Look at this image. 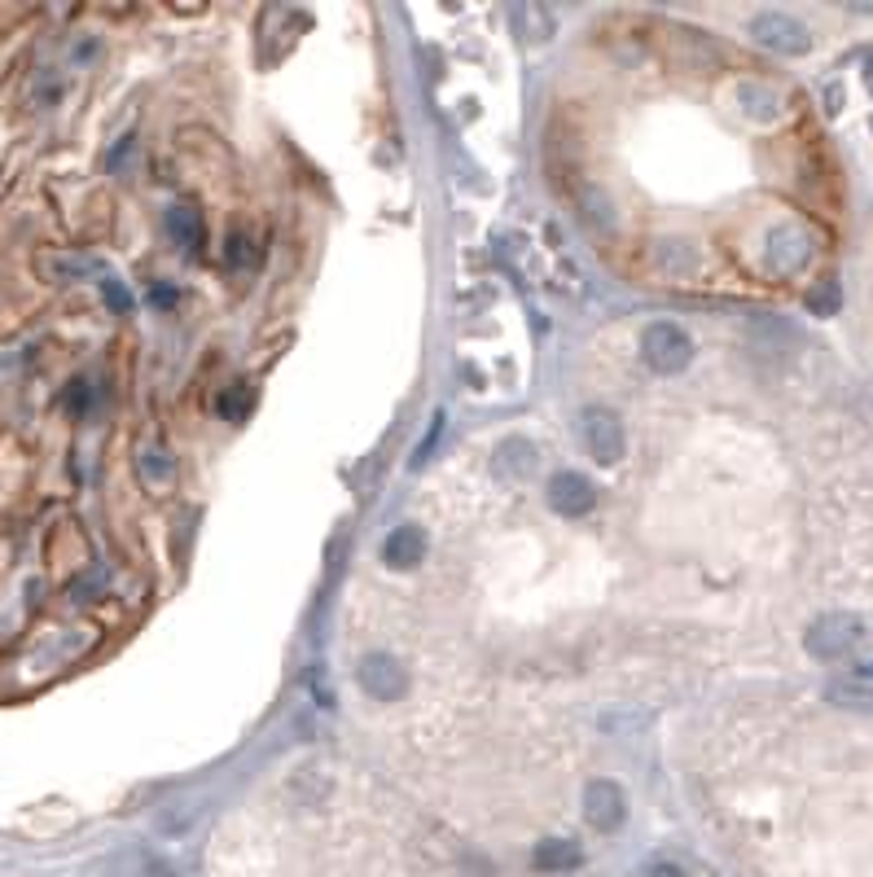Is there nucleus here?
<instances>
[{
    "instance_id": "nucleus-1",
    "label": "nucleus",
    "mask_w": 873,
    "mask_h": 877,
    "mask_svg": "<svg viewBox=\"0 0 873 877\" xmlns=\"http://www.w3.org/2000/svg\"><path fill=\"white\" fill-rule=\"evenodd\" d=\"M860 637H864V624H860L856 615H842V611H834V615H821V619L807 628L803 645H807V654H812V659H821V663H834V659H847V654L860 645Z\"/></svg>"
},
{
    "instance_id": "nucleus-2",
    "label": "nucleus",
    "mask_w": 873,
    "mask_h": 877,
    "mask_svg": "<svg viewBox=\"0 0 873 877\" xmlns=\"http://www.w3.org/2000/svg\"><path fill=\"white\" fill-rule=\"evenodd\" d=\"M641 356H646V365L654 374H681L694 360V339L672 321H654L641 334Z\"/></svg>"
},
{
    "instance_id": "nucleus-3",
    "label": "nucleus",
    "mask_w": 873,
    "mask_h": 877,
    "mask_svg": "<svg viewBox=\"0 0 873 877\" xmlns=\"http://www.w3.org/2000/svg\"><path fill=\"white\" fill-rule=\"evenodd\" d=\"M751 36H755V45H764L768 54H781V58H803L812 49V32L790 14H759L751 23Z\"/></svg>"
},
{
    "instance_id": "nucleus-4",
    "label": "nucleus",
    "mask_w": 873,
    "mask_h": 877,
    "mask_svg": "<svg viewBox=\"0 0 873 877\" xmlns=\"http://www.w3.org/2000/svg\"><path fill=\"white\" fill-rule=\"evenodd\" d=\"M544 496H548V509H553L557 518H585V513L598 509V487H593L585 474H575V470L553 474Z\"/></svg>"
},
{
    "instance_id": "nucleus-5",
    "label": "nucleus",
    "mask_w": 873,
    "mask_h": 877,
    "mask_svg": "<svg viewBox=\"0 0 873 877\" xmlns=\"http://www.w3.org/2000/svg\"><path fill=\"white\" fill-rule=\"evenodd\" d=\"M585 443H589L593 461H602V465L624 461V452H628L624 422H620L615 413H606V408H589V413H585Z\"/></svg>"
},
{
    "instance_id": "nucleus-6",
    "label": "nucleus",
    "mask_w": 873,
    "mask_h": 877,
    "mask_svg": "<svg viewBox=\"0 0 873 877\" xmlns=\"http://www.w3.org/2000/svg\"><path fill=\"white\" fill-rule=\"evenodd\" d=\"M356 680L369 698L378 702H391V698H404L409 694V672L391 659V654H365L361 667H356Z\"/></svg>"
},
{
    "instance_id": "nucleus-7",
    "label": "nucleus",
    "mask_w": 873,
    "mask_h": 877,
    "mask_svg": "<svg viewBox=\"0 0 873 877\" xmlns=\"http://www.w3.org/2000/svg\"><path fill=\"white\" fill-rule=\"evenodd\" d=\"M585 820L593 829H602V833L624 829V820H628V794L615 781H606V777L589 781V790H585Z\"/></svg>"
},
{
    "instance_id": "nucleus-8",
    "label": "nucleus",
    "mask_w": 873,
    "mask_h": 877,
    "mask_svg": "<svg viewBox=\"0 0 873 877\" xmlns=\"http://www.w3.org/2000/svg\"><path fill=\"white\" fill-rule=\"evenodd\" d=\"M764 259H768V268H772V272H781V276L799 272V268L812 259V233H807V228H799V224H781V228H772Z\"/></svg>"
},
{
    "instance_id": "nucleus-9",
    "label": "nucleus",
    "mask_w": 873,
    "mask_h": 877,
    "mask_svg": "<svg viewBox=\"0 0 873 877\" xmlns=\"http://www.w3.org/2000/svg\"><path fill=\"white\" fill-rule=\"evenodd\" d=\"M382 557H387V566H396V570H413V566L426 557V531H422L417 522L396 526V531L387 535V544H382Z\"/></svg>"
},
{
    "instance_id": "nucleus-10",
    "label": "nucleus",
    "mask_w": 873,
    "mask_h": 877,
    "mask_svg": "<svg viewBox=\"0 0 873 877\" xmlns=\"http://www.w3.org/2000/svg\"><path fill=\"white\" fill-rule=\"evenodd\" d=\"M167 237H172L176 246H185L189 254H198V250H202V241H207L202 211H198L193 202H176V206L167 211Z\"/></svg>"
},
{
    "instance_id": "nucleus-11",
    "label": "nucleus",
    "mask_w": 873,
    "mask_h": 877,
    "mask_svg": "<svg viewBox=\"0 0 873 877\" xmlns=\"http://www.w3.org/2000/svg\"><path fill=\"white\" fill-rule=\"evenodd\" d=\"M579 860H585V851H579V842H570V838H540L531 851V864L540 873H570Z\"/></svg>"
},
{
    "instance_id": "nucleus-12",
    "label": "nucleus",
    "mask_w": 873,
    "mask_h": 877,
    "mask_svg": "<svg viewBox=\"0 0 873 877\" xmlns=\"http://www.w3.org/2000/svg\"><path fill=\"white\" fill-rule=\"evenodd\" d=\"M672 58L689 62V67H707V58H716V45L707 36H698L694 27H672Z\"/></svg>"
},
{
    "instance_id": "nucleus-13",
    "label": "nucleus",
    "mask_w": 873,
    "mask_h": 877,
    "mask_svg": "<svg viewBox=\"0 0 873 877\" xmlns=\"http://www.w3.org/2000/svg\"><path fill=\"white\" fill-rule=\"evenodd\" d=\"M825 698H829L834 707L873 715V685H869V680H829V685H825Z\"/></svg>"
},
{
    "instance_id": "nucleus-14",
    "label": "nucleus",
    "mask_w": 873,
    "mask_h": 877,
    "mask_svg": "<svg viewBox=\"0 0 873 877\" xmlns=\"http://www.w3.org/2000/svg\"><path fill=\"white\" fill-rule=\"evenodd\" d=\"M496 470L505 478H527L535 470V448L527 439H505L500 452H496Z\"/></svg>"
},
{
    "instance_id": "nucleus-15",
    "label": "nucleus",
    "mask_w": 873,
    "mask_h": 877,
    "mask_svg": "<svg viewBox=\"0 0 873 877\" xmlns=\"http://www.w3.org/2000/svg\"><path fill=\"white\" fill-rule=\"evenodd\" d=\"M738 102H742V110H746L751 119H759V123H772V119L781 115V102H777V93H772L768 84H742V88H738Z\"/></svg>"
},
{
    "instance_id": "nucleus-16",
    "label": "nucleus",
    "mask_w": 873,
    "mask_h": 877,
    "mask_svg": "<svg viewBox=\"0 0 873 877\" xmlns=\"http://www.w3.org/2000/svg\"><path fill=\"white\" fill-rule=\"evenodd\" d=\"M807 312H816V317H834V312H842V285H838L834 276H825L821 285L807 289Z\"/></svg>"
},
{
    "instance_id": "nucleus-17",
    "label": "nucleus",
    "mask_w": 873,
    "mask_h": 877,
    "mask_svg": "<svg viewBox=\"0 0 873 877\" xmlns=\"http://www.w3.org/2000/svg\"><path fill=\"white\" fill-rule=\"evenodd\" d=\"M215 408H220L224 422H241V417H250V387H246V382H233L228 391H220Z\"/></svg>"
},
{
    "instance_id": "nucleus-18",
    "label": "nucleus",
    "mask_w": 873,
    "mask_h": 877,
    "mask_svg": "<svg viewBox=\"0 0 873 877\" xmlns=\"http://www.w3.org/2000/svg\"><path fill=\"white\" fill-rule=\"evenodd\" d=\"M250 259H255V246H250V237H246L241 228H233V233L224 237V263H228L233 272H246V268H250Z\"/></svg>"
},
{
    "instance_id": "nucleus-19",
    "label": "nucleus",
    "mask_w": 873,
    "mask_h": 877,
    "mask_svg": "<svg viewBox=\"0 0 873 877\" xmlns=\"http://www.w3.org/2000/svg\"><path fill=\"white\" fill-rule=\"evenodd\" d=\"M141 474H145L150 483H167V478L176 474L172 452H163V448H145V452H141Z\"/></svg>"
},
{
    "instance_id": "nucleus-20",
    "label": "nucleus",
    "mask_w": 873,
    "mask_h": 877,
    "mask_svg": "<svg viewBox=\"0 0 873 877\" xmlns=\"http://www.w3.org/2000/svg\"><path fill=\"white\" fill-rule=\"evenodd\" d=\"M102 299H106V308L110 312H132V289L119 281V276H102Z\"/></svg>"
},
{
    "instance_id": "nucleus-21",
    "label": "nucleus",
    "mask_w": 873,
    "mask_h": 877,
    "mask_svg": "<svg viewBox=\"0 0 873 877\" xmlns=\"http://www.w3.org/2000/svg\"><path fill=\"white\" fill-rule=\"evenodd\" d=\"M659 263L672 268V272H689V268H694V250H685L681 241H672V246L659 250Z\"/></svg>"
},
{
    "instance_id": "nucleus-22",
    "label": "nucleus",
    "mask_w": 873,
    "mask_h": 877,
    "mask_svg": "<svg viewBox=\"0 0 873 877\" xmlns=\"http://www.w3.org/2000/svg\"><path fill=\"white\" fill-rule=\"evenodd\" d=\"M132 145H137V141H132V137H123V141L110 150V171H119V167H123V158L132 154Z\"/></svg>"
},
{
    "instance_id": "nucleus-23",
    "label": "nucleus",
    "mask_w": 873,
    "mask_h": 877,
    "mask_svg": "<svg viewBox=\"0 0 873 877\" xmlns=\"http://www.w3.org/2000/svg\"><path fill=\"white\" fill-rule=\"evenodd\" d=\"M67 408H71V413H84V408H89V387H84V382H80V387H71V395H67Z\"/></svg>"
},
{
    "instance_id": "nucleus-24",
    "label": "nucleus",
    "mask_w": 873,
    "mask_h": 877,
    "mask_svg": "<svg viewBox=\"0 0 873 877\" xmlns=\"http://www.w3.org/2000/svg\"><path fill=\"white\" fill-rule=\"evenodd\" d=\"M646 877H685V868L681 864H654Z\"/></svg>"
},
{
    "instance_id": "nucleus-25",
    "label": "nucleus",
    "mask_w": 873,
    "mask_h": 877,
    "mask_svg": "<svg viewBox=\"0 0 873 877\" xmlns=\"http://www.w3.org/2000/svg\"><path fill=\"white\" fill-rule=\"evenodd\" d=\"M154 304H158V308H172V304H176V295H172V289H163V285H158V289H154Z\"/></svg>"
}]
</instances>
